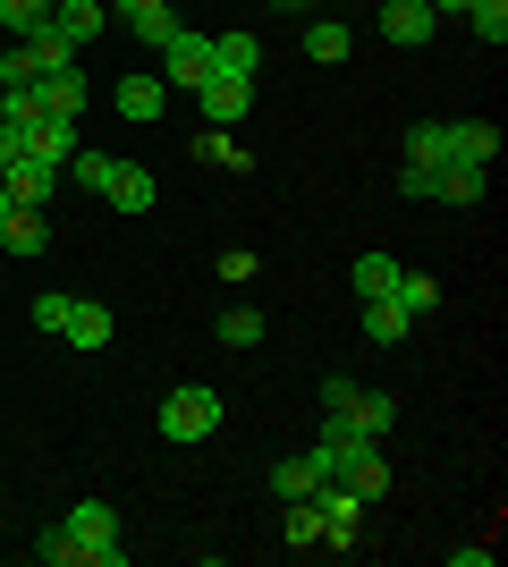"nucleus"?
I'll use <instances>...</instances> for the list:
<instances>
[{
	"mask_svg": "<svg viewBox=\"0 0 508 567\" xmlns=\"http://www.w3.org/2000/svg\"><path fill=\"white\" fill-rule=\"evenodd\" d=\"M314 466L331 474V483H348V492H356V499H382L390 483H398L373 432H314Z\"/></svg>",
	"mask_w": 508,
	"mask_h": 567,
	"instance_id": "f257e3e1",
	"label": "nucleus"
},
{
	"mask_svg": "<svg viewBox=\"0 0 508 567\" xmlns=\"http://www.w3.org/2000/svg\"><path fill=\"white\" fill-rule=\"evenodd\" d=\"M398 424V399H382V390H356V381H322V432H382Z\"/></svg>",
	"mask_w": 508,
	"mask_h": 567,
	"instance_id": "f03ea898",
	"label": "nucleus"
},
{
	"mask_svg": "<svg viewBox=\"0 0 508 567\" xmlns=\"http://www.w3.org/2000/svg\"><path fill=\"white\" fill-rule=\"evenodd\" d=\"M153 424H162L169 450H187V441L220 432V390H204V381H178V390L162 399V415H153Z\"/></svg>",
	"mask_w": 508,
	"mask_h": 567,
	"instance_id": "7ed1b4c3",
	"label": "nucleus"
},
{
	"mask_svg": "<svg viewBox=\"0 0 508 567\" xmlns=\"http://www.w3.org/2000/svg\"><path fill=\"white\" fill-rule=\"evenodd\" d=\"M162 85H178V94H195V85H204V76H212V34H195V25H178V34H169L162 43Z\"/></svg>",
	"mask_w": 508,
	"mask_h": 567,
	"instance_id": "20e7f679",
	"label": "nucleus"
},
{
	"mask_svg": "<svg viewBox=\"0 0 508 567\" xmlns=\"http://www.w3.org/2000/svg\"><path fill=\"white\" fill-rule=\"evenodd\" d=\"M373 34H382V43H398V51H424V43L440 34V18H433V0H382Z\"/></svg>",
	"mask_w": 508,
	"mask_h": 567,
	"instance_id": "39448f33",
	"label": "nucleus"
},
{
	"mask_svg": "<svg viewBox=\"0 0 508 567\" xmlns=\"http://www.w3.org/2000/svg\"><path fill=\"white\" fill-rule=\"evenodd\" d=\"M314 508H322V543H314V550H356V543H364V534H356V508H364V499L348 492V483H322Z\"/></svg>",
	"mask_w": 508,
	"mask_h": 567,
	"instance_id": "423d86ee",
	"label": "nucleus"
},
{
	"mask_svg": "<svg viewBox=\"0 0 508 567\" xmlns=\"http://www.w3.org/2000/svg\"><path fill=\"white\" fill-rule=\"evenodd\" d=\"M255 69H263V34H255V25H220L212 34V76H246V85H255Z\"/></svg>",
	"mask_w": 508,
	"mask_h": 567,
	"instance_id": "0eeeda50",
	"label": "nucleus"
},
{
	"mask_svg": "<svg viewBox=\"0 0 508 567\" xmlns=\"http://www.w3.org/2000/svg\"><path fill=\"white\" fill-rule=\"evenodd\" d=\"M195 102H204V127H238V118L255 111V85H246V76H204Z\"/></svg>",
	"mask_w": 508,
	"mask_h": 567,
	"instance_id": "6e6552de",
	"label": "nucleus"
},
{
	"mask_svg": "<svg viewBox=\"0 0 508 567\" xmlns=\"http://www.w3.org/2000/svg\"><path fill=\"white\" fill-rule=\"evenodd\" d=\"M0 187H9V204H51V195H60V162H43V153H18V162L0 169Z\"/></svg>",
	"mask_w": 508,
	"mask_h": 567,
	"instance_id": "1a4fd4ad",
	"label": "nucleus"
},
{
	"mask_svg": "<svg viewBox=\"0 0 508 567\" xmlns=\"http://www.w3.org/2000/svg\"><path fill=\"white\" fill-rule=\"evenodd\" d=\"M34 94H43V111L85 118V51H76V60H60V69H43V76H34Z\"/></svg>",
	"mask_w": 508,
	"mask_h": 567,
	"instance_id": "9d476101",
	"label": "nucleus"
},
{
	"mask_svg": "<svg viewBox=\"0 0 508 567\" xmlns=\"http://www.w3.org/2000/svg\"><path fill=\"white\" fill-rule=\"evenodd\" d=\"M102 25H111V9H102V0H60V9H51V34H60L69 51H94Z\"/></svg>",
	"mask_w": 508,
	"mask_h": 567,
	"instance_id": "9b49d317",
	"label": "nucleus"
},
{
	"mask_svg": "<svg viewBox=\"0 0 508 567\" xmlns=\"http://www.w3.org/2000/svg\"><path fill=\"white\" fill-rule=\"evenodd\" d=\"M111 18H120L136 43H153V51L178 34V9H169V0H111Z\"/></svg>",
	"mask_w": 508,
	"mask_h": 567,
	"instance_id": "f8f14e48",
	"label": "nucleus"
},
{
	"mask_svg": "<svg viewBox=\"0 0 508 567\" xmlns=\"http://www.w3.org/2000/svg\"><path fill=\"white\" fill-rule=\"evenodd\" d=\"M60 339H69V348H111V306H102V297H69V322H60Z\"/></svg>",
	"mask_w": 508,
	"mask_h": 567,
	"instance_id": "ddd939ff",
	"label": "nucleus"
},
{
	"mask_svg": "<svg viewBox=\"0 0 508 567\" xmlns=\"http://www.w3.org/2000/svg\"><path fill=\"white\" fill-rule=\"evenodd\" d=\"M76 144H85V118H60V111H51V118L25 127V153H43V162H60V169H69Z\"/></svg>",
	"mask_w": 508,
	"mask_h": 567,
	"instance_id": "4468645a",
	"label": "nucleus"
},
{
	"mask_svg": "<svg viewBox=\"0 0 508 567\" xmlns=\"http://www.w3.org/2000/svg\"><path fill=\"white\" fill-rule=\"evenodd\" d=\"M449 162L491 169V162H500V127H491V118H449Z\"/></svg>",
	"mask_w": 508,
	"mask_h": 567,
	"instance_id": "2eb2a0df",
	"label": "nucleus"
},
{
	"mask_svg": "<svg viewBox=\"0 0 508 567\" xmlns=\"http://www.w3.org/2000/svg\"><path fill=\"white\" fill-rule=\"evenodd\" d=\"M0 246H9L18 262H34V255H43V246H51V220H43V204H18V213L0 220Z\"/></svg>",
	"mask_w": 508,
	"mask_h": 567,
	"instance_id": "dca6fc26",
	"label": "nucleus"
},
{
	"mask_svg": "<svg viewBox=\"0 0 508 567\" xmlns=\"http://www.w3.org/2000/svg\"><path fill=\"white\" fill-rule=\"evenodd\" d=\"M195 162H204V169H229V178H246V169H255V153L238 144V127H204V136H195Z\"/></svg>",
	"mask_w": 508,
	"mask_h": 567,
	"instance_id": "f3484780",
	"label": "nucleus"
},
{
	"mask_svg": "<svg viewBox=\"0 0 508 567\" xmlns=\"http://www.w3.org/2000/svg\"><path fill=\"white\" fill-rule=\"evenodd\" d=\"M102 204H111V213H153V169L120 162V169H111V187H102Z\"/></svg>",
	"mask_w": 508,
	"mask_h": 567,
	"instance_id": "a211bd4d",
	"label": "nucleus"
},
{
	"mask_svg": "<svg viewBox=\"0 0 508 567\" xmlns=\"http://www.w3.org/2000/svg\"><path fill=\"white\" fill-rule=\"evenodd\" d=\"M484 187H491V169H475V162H440L433 169V204H484Z\"/></svg>",
	"mask_w": 508,
	"mask_h": 567,
	"instance_id": "6ab92c4d",
	"label": "nucleus"
},
{
	"mask_svg": "<svg viewBox=\"0 0 508 567\" xmlns=\"http://www.w3.org/2000/svg\"><path fill=\"white\" fill-rule=\"evenodd\" d=\"M111 102H120V118H136V127H145V118H162L169 85H162V76H145V69H136V76H120V94H111Z\"/></svg>",
	"mask_w": 508,
	"mask_h": 567,
	"instance_id": "aec40b11",
	"label": "nucleus"
},
{
	"mask_svg": "<svg viewBox=\"0 0 508 567\" xmlns=\"http://www.w3.org/2000/svg\"><path fill=\"white\" fill-rule=\"evenodd\" d=\"M407 331H415V313L398 306V297H364V339H382V348H398Z\"/></svg>",
	"mask_w": 508,
	"mask_h": 567,
	"instance_id": "412c9836",
	"label": "nucleus"
},
{
	"mask_svg": "<svg viewBox=\"0 0 508 567\" xmlns=\"http://www.w3.org/2000/svg\"><path fill=\"white\" fill-rule=\"evenodd\" d=\"M348 51H356V34L314 9V18H305V60H322V69H331V60H348Z\"/></svg>",
	"mask_w": 508,
	"mask_h": 567,
	"instance_id": "4be33fe9",
	"label": "nucleus"
},
{
	"mask_svg": "<svg viewBox=\"0 0 508 567\" xmlns=\"http://www.w3.org/2000/svg\"><path fill=\"white\" fill-rule=\"evenodd\" d=\"M60 525H69L76 543H111V534H120V508H111V499H76Z\"/></svg>",
	"mask_w": 508,
	"mask_h": 567,
	"instance_id": "5701e85b",
	"label": "nucleus"
},
{
	"mask_svg": "<svg viewBox=\"0 0 508 567\" xmlns=\"http://www.w3.org/2000/svg\"><path fill=\"white\" fill-rule=\"evenodd\" d=\"M322 483H331V474L314 466V450H305V457H280V466H271V492H280V499H305V492H322Z\"/></svg>",
	"mask_w": 508,
	"mask_h": 567,
	"instance_id": "b1692460",
	"label": "nucleus"
},
{
	"mask_svg": "<svg viewBox=\"0 0 508 567\" xmlns=\"http://www.w3.org/2000/svg\"><path fill=\"white\" fill-rule=\"evenodd\" d=\"M111 169H120V153H94V144H76L60 178H76V187H85V195H102V187H111Z\"/></svg>",
	"mask_w": 508,
	"mask_h": 567,
	"instance_id": "393cba45",
	"label": "nucleus"
},
{
	"mask_svg": "<svg viewBox=\"0 0 508 567\" xmlns=\"http://www.w3.org/2000/svg\"><path fill=\"white\" fill-rule=\"evenodd\" d=\"M407 162H449V118H415V127H407Z\"/></svg>",
	"mask_w": 508,
	"mask_h": 567,
	"instance_id": "a878e982",
	"label": "nucleus"
},
{
	"mask_svg": "<svg viewBox=\"0 0 508 567\" xmlns=\"http://www.w3.org/2000/svg\"><path fill=\"white\" fill-rule=\"evenodd\" d=\"M398 271H407L398 255H356V297H390V288H398Z\"/></svg>",
	"mask_w": 508,
	"mask_h": 567,
	"instance_id": "bb28decb",
	"label": "nucleus"
},
{
	"mask_svg": "<svg viewBox=\"0 0 508 567\" xmlns=\"http://www.w3.org/2000/svg\"><path fill=\"white\" fill-rule=\"evenodd\" d=\"M280 508H289V550H314V543H322V508H314V492H305V499H280Z\"/></svg>",
	"mask_w": 508,
	"mask_h": 567,
	"instance_id": "cd10ccee",
	"label": "nucleus"
},
{
	"mask_svg": "<svg viewBox=\"0 0 508 567\" xmlns=\"http://www.w3.org/2000/svg\"><path fill=\"white\" fill-rule=\"evenodd\" d=\"M390 297H398V306H407L415 322H424V313L440 306V280H424V271H398V288H390Z\"/></svg>",
	"mask_w": 508,
	"mask_h": 567,
	"instance_id": "c85d7f7f",
	"label": "nucleus"
},
{
	"mask_svg": "<svg viewBox=\"0 0 508 567\" xmlns=\"http://www.w3.org/2000/svg\"><path fill=\"white\" fill-rule=\"evenodd\" d=\"M466 25H475V43L500 51V43H508V0H475V9H466Z\"/></svg>",
	"mask_w": 508,
	"mask_h": 567,
	"instance_id": "c756f323",
	"label": "nucleus"
},
{
	"mask_svg": "<svg viewBox=\"0 0 508 567\" xmlns=\"http://www.w3.org/2000/svg\"><path fill=\"white\" fill-rule=\"evenodd\" d=\"M220 348H263V313H255V306L220 313Z\"/></svg>",
	"mask_w": 508,
	"mask_h": 567,
	"instance_id": "7c9ffc66",
	"label": "nucleus"
},
{
	"mask_svg": "<svg viewBox=\"0 0 508 567\" xmlns=\"http://www.w3.org/2000/svg\"><path fill=\"white\" fill-rule=\"evenodd\" d=\"M34 559L43 567H76V534L69 525H43V534H34Z\"/></svg>",
	"mask_w": 508,
	"mask_h": 567,
	"instance_id": "2f4dec72",
	"label": "nucleus"
},
{
	"mask_svg": "<svg viewBox=\"0 0 508 567\" xmlns=\"http://www.w3.org/2000/svg\"><path fill=\"white\" fill-rule=\"evenodd\" d=\"M34 76H43V60H34L25 43H9V51H0V85H9V94H18V85H34Z\"/></svg>",
	"mask_w": 508,
	"mask_h": 567,
	"instance_id": "473e14b6",
	"label": "nucleus"
},
{
	"mask_svg": "<svg viewBox=\"0 0 508 567\" xmlns=\"http://www.w3.org/2000/svg\"><path fill=\"white\" fill-rule=\"evenodd\" d=\"M43 18H51V0H0V25H9V34H34Z\"/></svg>",
	"mask_w": 508,
	"mask_h": 567,
	"instance_id": "72a5a7b5",
	"label": "nucleus"
},
{
	"mask_svg": "<svg viewBox=\"0 0 508 567\" xmlns=\"http://www.w3.org/2000/svg\"><path fill=\"white\" fill-rule=\"evenodd\" d=\"M60 322H69V288H43L34 297V331H60Z\"/></svg>",
	"mask_w": 508,
	"mask_h": 567,
	"instance_id": "f704fd0d",
	"label": "nucleus"
},
{
	"mask_svg": "<svg viewBox=\"0 0 508 567\" xmlns=\"http://www.w3.org/2000/svg\"><path fill=\"white\" fill-rule=\"evenodd\" d=\"M398 195H407V204H433V162H407V169H398Z\"/></svg>",
	"mask_w": 508,
	"mask_h": 567,
	"instance_id": "c9c22d12",
	"label": "nucleus"
},
{
	"mask_svg": "<svg viewBox=\"0 0 508 567\" xmlns=\"http://www.w3.org/2000/svg\"><path fill=\"white\" fill-rule=\"evenodd\" d=\"M255 271H263V255H255V246H229V255H220V280H255Z\"/></svg>",
	"mask_w": 508,
	"mask_h": 567,
	"instance_id": "e433bc0d",
	"label": "nucleus"
},
{
	"mask_svg": "<svg viewBox=\"0 0 508 567\" xmlns=\"http://www.w3.org/2000/svg\"><path fill=\"white\" fill-rule=\"evenodd\" d=\"M18 153H25V136H18V127H0V169L18 162Z\"/></svg>",
	"mask_w": 508,
	"mask_h": 567,
	"instance_id": "4c0bfd02",
	"label": "nucleus"
},
{
	"mask_svg": "<svg viewBox=\"0 0 508 567\" xmlns=\"http://www.w3.org/2000/svg\"><path fill=\"white\" fill-rule=\"evenodd\" d=\"M271 9H280V18H314L322 0H271Z\"/></svg>",
	"mask_w": 508,
	"mask_h": 567,
	"instance_id": "58836bf2",
	"label": "nucleus"
},
{
	"mask_svg": "<svg viewBox=\"0 0 508 567\" xmlns=\"http://www.w3.org/2000/svg\"><path fill=\"white\" fill-rule=\"evenodd\" d=\"M466 9H475V0H433V18H466Z\"/></svg>",
	"mask_w": 508,
	"mask_h": 567,
	"instance_id": "ea45409f",
	"label": "nucleus"
},
{
	"mask_svg": "<svg viewBox=\"0 0 508 567\" xmlns=\"http://www.w3.org/2000/svg\"><path fill=\"white\" fill-rule=\"evenodd\" d=\"M9 213H18V204H9V187H0V220H9Z\"/></svg>",
	"mask_w": 508,
	"mask_h": 567,
	"instance_id": "a19ab883",
	"label": "nucleus"
},
{
	"mask_svg": "<svg viewBox=\"0 0 508 567\" xmlns=\"http://www.w3.org/2000/svg\"><path fill=\"white\" fill-rule=\"evenodd\" d=\"M51 9H60V0H51Z\"/></svg>",
	"mask_w": 508,
	"mask_h": 567,
	"instance_id": "79ce46f5",
	"label": "nucleus"
}]
</instances>
